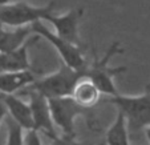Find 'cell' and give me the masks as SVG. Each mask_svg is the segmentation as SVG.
I'll use <instances>...</instances> for the list:
<instances>
[{
  "label": "cell",
  "instance_id": "16",
  "mask_svg": "<svg viewBox=\"0 0 150 145\" xmlns=\"http://www.w3.org/2000/svg\"><path fill=\"white\" fill-rule=\"evenodd\" d=\"M51 145H94V144H85V142L77 141L74 136H57L52 140Z\"/></svg>",
  "mask_w": 150,
  "mask_h": 145
},
{
  "label": "cell",
  "instance_id": "1",
  "mask_svg": "<svg viewBox=\"0 0 150 145\" xmlns=\"http://www.w3.org/2000/svg\"><path fill=\"white\" fill-rule=\"evenodd\" d=\"M124 52L125 49L120 41H113L102 57L98 56L94 47L92 48L93 59H92L91 63H88V65L84 71V75L86 79H89L97 87V89L100 91L101 95H108L110 97H114L118 95L116 82H114V77L127 72V68L124 65L110 67L109 61L113 59V56L121 55Z\"/></svg>",
  "mask_w": 150,
  "mask_h": 145
},
{
  "label": "cell",
  "instance_id": "8",
  "mask_svg": "<svg viewBox=\"0 0 150 145\" xmlns=\"http://www.w3.org/2000/svg\"><path fill=\"white\" fill-rule=\"evenodd\" d=\"M29 108H31L32 121H33V129L42 133H45L52 140L56 139L57 133L54 131V124L49 111L48 100L39 92L32 91L29 92Z\"/></svg>",
  "mask_w": 150,
  "mask_h": 145
},
{
  "label": "cell",
  "instance_id": "3",
  "mask_svg": "<svg viewBox=\"0 0 150 145\" xmlns=\"http://www.w3.org/2000/svg\"><path fill=\"white\" fill-rule=\"evenodd\" d=\"M56 0H51L45 6H32L25 1H13L0 6V24L12 28L31 27L36 21H44L48 15L53 14L57 6Z\"/></svg>",
  "mask_w": 150,
  "mask_h": 145
},
{
  "label": "cell",
  "instance_id": "17",
  "mask_svg": "<svg viewBox=\"0 0 150 145\" xmlns=\"http://www.w3.org/2000/svg\"><path fill=\"white\" fill-rule=\"evenodd\" d=\"M24 145H42L40 133L35 129L24 131Z\"/></svg>",
  "mask_w": 150,
  "mask_h": 145
},
{
  "label": "cell",
  "instance_id": "10",
  "mask_svg": "<svg viewBox=\"0 0 150 145\" xmlns=\"http://www.w3.org/2000/svg\"><path fill=\"white\" fill-rule=\"evenodd\" d=\"M0 101L7 108V113H9L11 120L24 131L33 129V121L29 104L17 97L16 95H0Z\"/></svg>",
  "mask_w": 150,
  "mask_h": 145
},
{
  "label": "cell",
  "instance_id": "15",
  "mask_svg": "<svg viewBox=\"0 0 150 145\" xmlns=\"http://www.w3.org/2000/svg\"><path fill=\"white\" fill-rule=\"evenodd\" d=\"M7 141L6 145H24V129H21L11 119L6 120Z\"/></svg>",
  "mask_w": 150,
  "mask_h": 145
},
{
  "label": "cell",
  "instance_id": "14",
  "mask_svg": "<svg viewBox=\"0 0 150 145\" xmlns=\"http://www.w3.org/2000/svg\"><path fill=\"white\" fill-rule=\"evenodd\" d=\"M106 145H130L129 140V129H127L126 121L120 112H117L114 121L105 133L104 139Z\"/></svg>",
  "mask_w": 150,
  "mask_h": 145
},
{
  "label": "cell",
  "instance_id": "2",
  "mask_svg": "<svg viewBox=\"0 0 150 145\" xmlns=\"http://www.w3.org/2000/svg\"><path fill=\"white\" fill-rule=\"evenodd\" d=\"M124 116L129 132L141 131L150 127V84L139 95H117L109 99Z\"/></svg>",
  "mask_w": 150,
  "mask_h": 145
},
{
  "label": "cell",
  "instance_id": "5",
  "mask_svg": "<svg viewBox=\"0 0 150 145\" xmlns=\"http://www.w3.org/2000/svg\"><path fill=\"white\" fill-rule=\"evenodd\" d=\"M31 29L33 35L44 37L48 43L52 44L53 48H56L62 64H65L67 67L74 69V71H85L86 65H88V61L84 57V53H82L80 45H74V44H71L65 40H62L56 33H53L47 26H44L42 21H36L35 24H32Z\"/></svg>",
  "mask_w": 150,
  "mask_h": 145
},
{
  "label": "cell",
  "instance_id": "7",
  "mask_svg": "<svg viewBox=\"0 0 150 145\" xmlns=\"http://www.w3.org/2000/svg\"><path fill=\"white\" fill-rule=\"evenodd\" d=\"M85 9L82 7L69 9L64 15L51 14L45 17V21L51 23L56 29V35L68 43L80 45V21L84 16Z\"/></svg>",
  "mask_w": 150,
  "mask_h": 145
},
{
  "label": "cell",
  "instance_id": "11",
  "mask_svg": "<svg viewBox=\"0 0 150 145\" xmlns=\"http://www.w3.org/2000/svg\"><path fill=\"white\" fill-rule=\"evenodd\" d=\"M36 76L32 71L1 72L0 73V95H13L16 91L32 85Z\"/></svg>",
  "mask_w": 150,
  "mask_h": 145
},
{
  "label": "cell",
  "instance_id": "9",
  "mask_svg": "<svg viewBox=\"0 0 150 145\" xmlns=\"http://www.w3.org/2000/svg\"><path fill=\"white\" fill-rule=\"evenodd\" d=\"M40 36L29 37L23 45L16 51L8 53H0V73L1 72H24L31 71V61L28 56V49L31 44L37 43Z\"/></svg>",
  "mask_w": 150,
  "mask_h": 145
},
{
  "label": "cell",
  "instance_id": "20",
  "mask_svg": "<svg viewBox=\"0 0 150 145\" xmlns=\"http://www.w3.org/2000/svg\"><path fill=\"white\" fill-rule=\"evenodd\" d=\"M12 0H0V6H4V4H8L11 3Z\"/></svg>",
  "mask_w": 150,
  "mask_h": 145
},
{
  "label": "cell",
  "instance_id": "18",
  "mask_svg": "<svg viewBox=\"0 0 150 145\" xmlns=\"http://www.w3.org/2000/svg\"><path fill=\"white\" fill-rule=\"evenodd\" d=\"M6 117H7V108L4 107L3 102L0 101V124L6 120Z\"/></svg>",
  "mask_w": 150,
  "mask_h": 145
},
{
  "label": "cell",
  "instance_id": "13",
  "mask_svg": "<svg viewBox=\"0 0 150 145\" xmlns=\"http://www.w3.org/2000/svg\"><path fill=\"white\" fill-rule=\"evenodd\" d=\"M32 35L33 33L31 27H21L13 29H4L0 27V53L16 51Z\"/></svg>",
  "mask_w": 150,
  "mask_h": 145
},
{
  "label": "cell",
  "instance_id": "12",
  "mask_svg": "<svg viewBox=\"0 0 150 145\" xmlns=\"http://www.w3.org/2000/svg\"><path fill=\"white\" fill-rule=\"evenodd\" d=\"M71 97L76 101L77 105H80L81 108L92 109L100 101L101 93H100L97 87L94 85L91 80L86 79V77H82L74 85Z\"/></svg>",
  "mask_w": 150,
  "mask_h": 145
},
{
  "label": "cell",
  "instance_id": "4",
  "mask_svg": "<svg viewBox=\"0 0 150 145\" xmlns=\"http://www.w3.org/2000/svg\"><path fill=\"white\" fill-rule=\"evenodd\" d=\"M82 77H85L84 72L74 71L61 63L56 72H52L39 80L36 79L33 84L29 87L32 91L39 92L47 99L71 97L74 85Z\"/></svg>",
  "mask_w": 150,
  "mask_h": 145
},
{
  "label": "cell",
  "instance_id": "6",
  "mask_svg": "<svg viewBox=\"0 0 150 145\" xmlns=\"http://www.w3.org/2000/svg\"><path fill=\"white\" fill-rule=\"evenodd\" d=\"M47 100L54 127L62 132V136H74V121L79 116H86L88 109L77 105L72 97H57Z\"/></svg>",
  "mask_w": 150,
  "mask_h": 145
},
{
  "label": "cell",
  "instance_id": "21",
  "mask_svg": "<svg viewBox=\"0 0 150 145\" xmlns=\"http://www.w3.org/2000/svg\"><path fill=\"white\" fill-rule=\"evenodd\" d=\"M94 145H106V144H105V141H104V140H102V141L97 142V144H94Z\"/></svg>",
  "mask_w": 150,
  "mask_h": 145
},
{
  "label": "cell",
  "instance_id": "19",
  "mask_svg": "<svg viewBox=\"0 0 150 145\" xmlns=\"http://www.w3.org/2000/svg\"><path fill=\"white\" fill-rule=\"evenodd\" d=\"M144 132H145V136H146L147 142L150 144V127H149V128H146V129H144Z\"/></svg>",
  "mask_w": 150,
  "mask_h": 145
}]
</instances>
